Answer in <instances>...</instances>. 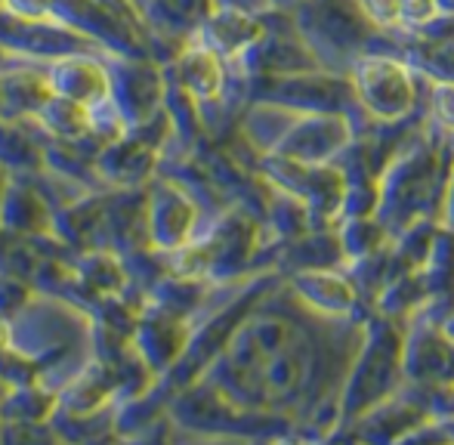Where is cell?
I'll return each mask as SVG.
<instances>
[{"label": "cell", "mask_w": 454, "mask_h": 445, "mask_svg": "<svg viewBox=\"0 0 454 445\" xmlns=\"http://www.w3.org/2000/svg\"><path fill=\"white\" fill-rule=\"evenodd\" d=\"M331 359L287 307L254 301L214 355L204 384L251 415L297 411L322 393Z\"/></svg>", "instance_id": "1"}, {"label": "cell", "mask_w": 454, "mask_h": 445, "mask_svg": "<svg viewBox=\"0 0 454 445\" xmlns=\"http://www.w3.org/2000/svg\"><path fill=\"white\" fill-rule=\"evenodd\" d=\"M402 380V334L389 322L368 328V337L356 353L353 365L347 371L340 396L343 424L359 421L364 411L387 402L399 393Z\"/></svg>", "instance_id": "2"}, {"label": "cell", "mask_w": 454, "mask_h": 445, "mask_svg": "<svg viewBox=\"0 0 454 445\" xmlns=\"http://www.w3.org/2000/svg\"><path fill=\"white\" fill-rule=\"evenodd\" d=\"M349 84H353L356 103L368 114H374L377 121H399L402 114L414 109V99H418L411 72L389 56H364V59H359Z\"/></svg>", "instance_id": "3"}, {"label": "cell", "mask_w": 454, "mask_h": 445, "mask_svg": "<svg viewBox=\"0 0 454 445\" xmlns=\"http://www.w3.org/2000/svg\"><path fill=\"white\" fill-rule=\"evenodd\" d=\"M108 68V99L124 118V127H139L158 114V103L164 99L161 72L145 56H114L106 62Z\"/></svg>", "instance_id": "4"}, {"label": "cell", "mask_w": 454, "mask_h": 445, "mask_svg": "<svg viewBox=\"0 0 454 445\" xmlns=\"http://www.w3.org/2000/svg\"><path fill=\"white\" fill-rule=\"evenodd\" d=\"M198 205L176 183L155 180L145 189V238L158 254H176L195 235Z\"/></svg>", "instance_id": "5"}, {"label": "cell", "mask_w": 454, "mask_h": 445, "mask_svg": "<svg viewBox=\"0 0 454 445\" xmlns=\"http://www.w3.org/2000/svg\"><path fill=\"white\" fill-rule=\"evenodd\" d=\"M349 118L337 112H312L294 121L281 139L275 143L272 155L300 164H328L334 155L347 152L349 145Z\"/></svg>", "instance_id": "6"}, {"label": "cell", "mask_w": 454, "mask_h": 445, "mask_svg": "<svg viewBox=\"0 0 454 445\" xmlns=\"http://www.w3.org/2000/svg\"><path fill=\"white\" fill-rule=\"evenodd\" d=\"M263 103L275 105H287V109H300L303 114L312 112H343V103L353 97V84H343L337 78L328 74H306V72H294V74H266V90L260 93ZM349 105V103H347Z\"/></svg>", "instance_id": "7"}, {"label": "cell", "mask_w": 454, "mask_h": 445, "mask_svg": "<svg viewBox=\"0 0 454 445\" xmlns=\"http://www.w3.org/2000/svg\"><path fill=\"white\" fill-rule=\"evenodd\" d=\"M402 374L420 386L454 384V337L445 328L424 325L402 337Z\"/></svg>", "instance_id": "8"}, {"label": "cell", "mask_w": 454, "mask_h": 445, "mask_svg": "<svg viewBox=\"0 0 454 445\" xmlns=\"http://www.w3.org/2000/svg\"><path fill=\"white\" fill-rule=\"evenodd\" d=\"M47 81L53 97L72 99V103L81 105L102 103V99H108V90H112L106 62H99L93 53H72L50 59Z\"/></svg>", "instance_id": "9"}, {"label": "cell", "mask_w": 454, "mask_h": 445, "mask_svg": "<svg viewBox=\"0 0 454 445\" xmlns=\"http://www.w3.org/2000/svg\"><path fill=\"white\" fill-rule=\"evenodd\" d=\"M50 226H53V211L47 199L25 180L6 176L0 192V232L12 238H35L50 232Z\"/></svg>", "instance_id": "10"}, {"label": "cell", "mask_w": 454, "mask_h": 445, "mask_svg": "<svg viewBox=\"0 0 454 445\" xmlns=\"http://www.w3.org/2000/svg\"><path fill=\"white\" fill-rule=\"evenodd\" d=\"M291 291L300 301V307L312 309L318 316H347L356 307L353 282L325 266L297 269L291 276Z\"/></svg>", "instance_id": "11"}, {"label": "cell", "mask_w": 454, "mask_h": 445, "mask_svg": "<svg viewBox=\"0 0 454 445\" xmlns=\"http://www.w3.org/2000/svg\"><path fill=\"white\" fill-rule=\"evenodd\" d=\"M176 81L192 103H216L223 93V59L204 41H195L176 56Z\"/></svg>", "instance_id": "12"}, {"label": "cell", "mask_w": 454, "mask_h": 445, "mask_svg": "<svg viewBox=\"0 0 454 445\" xmlns=\"http://www.w3.org/2000/svg\"><path fill=\"white\" fill-rule=\"evenodd\" d=\"M204 35L198 41H204L223 62L241 56L260 35H263V25L257 22L247 12L235 10V6H223L216 12H207L204 19Z\"/></svg>", "instance_id": "13"}, {"label": "cell", "mask_w": 454, "mask_h": 445, "mask_svg": "<svg viewBox=\"0 0 454 445\" xmlns=\"http://www.w3.org/2000/svg\"><path fill=\"white\" fill-rule=\"evenodd\" d=\"M50 90L47 72H4L0 74V118H35L47 99Z\"/></svg>", "instance_id": "14"}, {"label": "cell", "mask_w": 454, "mask_h": 445, "mask_svg": "<svg viewBox=\"0 0 454 445\" xmlns=\"http://www.w3.org/2000/svg\"><path fill=\"white\" fill-rule=\"evenodd\" d=\"M0 168L12 170L16 176L43 170V149L25 133V127L10 118H0Z\"/></svg>", "instance_id": "15"}, {"label": "cell", "mask_w": 454, "mask_h": 445, "mask_svg": "<svg viewBox=\"0 0 454 445\" xmlns=\"http://www.w3.org/2000/svg\"><path fill=\"white\" fill-rule=\"evenodd\" d=\"M383 238H387V232H383L380 222H374L371 217H349L347 229H343V241H340V251L347 254V257H371V254H377V247L383 245Z\"/></svg>", "instance_id": "16"}, {"label": "cell", "mask_w": 454, "mask_h": 445, "mask_svg": "<svg viewBox=\"0 0 454 445\" xmlns=\"http://www.w3.org/2000/svg\"><path fill=\"white\" fill-rule=\"evenodd\" d=\"M436 16V0H399V25L420 28V25H430Z\"/></svg>", "instance_id": "17"}, {"label": "cell", "mask_w": 454, "mask_h": 445, "mask_svg": "<svg viewBox=\"0 0 454 445\" xmlns=\"http://www.w3.org/2000/svg\"><path fill=\"white\" fill-rule=\"evenodd\" d=\"M433 118L439 121V127L454 130V81H439L433 87Z\"/></svg>", "instance_id": "18"}, {"label": "cell", "mask_w": 454, "mask_h": 445, "mask_svg": "<svg viewBox=\"0 0 454 445\" xmlns=\"http://www.w3.org/2000/svg\"><path fill=\"white\" fill-rule=\"evenodd\" d=\"M364 10L374 25H399V0H364Z\"/></svg>", "instance_id": "19"}, {"label": "cell", "mask_w": 454, "mask_h": 445, "mask_svg": "<svg viewBox=\"0 0 454 445\" xmlns=\"http://www.w3.org/2000/svg\"><path fill=\"white\" fill-rule=\"evenodd\" d=\"M445 220H449V226L454 229V174L449 180V189H445Z\"/></svg>", "instance_id": "20"}, {"label": "cell", "mask_w": 454, "mask_h": 445, "mask_svg": "<svg viewBox=\"0 0 454 445\" xmlns=\"http://www.w3.org/2000/svg\"><path fill=\"white\" fill-rule=\"evenodd\" d=\"M439 16H454V0H436Z\"/></svg>", "instance_id": "21"}, {"label": "cell", "mask_w": 454, "mask_h": 445, "mask_svg": "<svg viewBox=\"0 0 454 445\" xmlns=\"http://www.w3.org/2000/svg\"><path fill=\"white\" fill-rule=\"evenodd\" d=\"M306 4V0H272V6H278V10H285V6H300Z\"/></svg>", "instance_id": "22"}, {"label": "cell", "mask_w": 454, "mask_h": 445, "mask_svg": "<svg viewBox=\"0 0 454 445\" xmlns=\"http://www.w3.org/2000/svg\"><path fill=\"white\" fill-rule=\"evenodd\" d=\"M4 59H6V50H4V47H0V66H4Z\"/></svg>", "instance_id": "23"}, {"label": "cell", "mask_w": 454, "mask_h": 445, "mask_svg": "<svg viewBox=\"0 0 454 445\" xmlns=\"http://www.w3.org/2000/svg\"><path fill=\"white\" fill-rule=\"evenodd\" d=\"M451 393H454V384H451Z\"/></svg>", "instance_id": "24"}]
</instances>
